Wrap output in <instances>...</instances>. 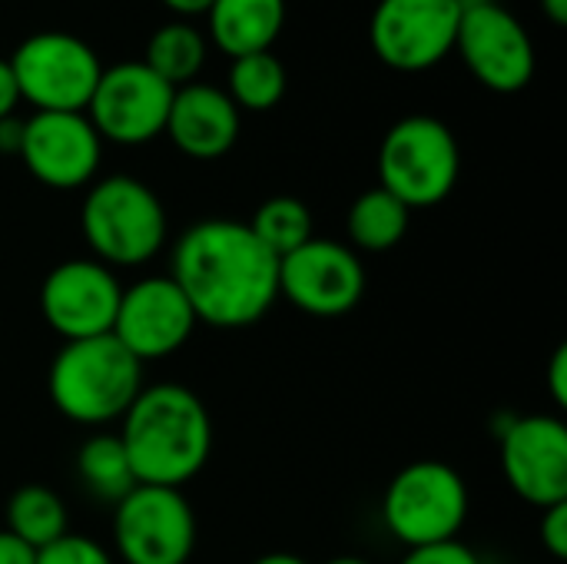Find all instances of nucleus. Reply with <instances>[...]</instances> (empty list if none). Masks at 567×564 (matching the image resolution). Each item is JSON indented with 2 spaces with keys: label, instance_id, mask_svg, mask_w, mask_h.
I'll list each match as a JSON object with an SVG mask.
<instances>
[{
  "label": "nucleus",
  "instance_id": "obj_1",
  "mask_svg": "<svg viewBox=\"0 0 567 564\" xmlns=\"http://www.w3.org/2000/svg\"><path fill=\"white\" fill-rule=\"evenodd\" d=\"M166 276L213 329H249L279 299V259L239 219L193 223L173 243Z\"/></svg>",
  "mask_w": 567,
  "mask_h": 564
},
{
  "label": "nucleus",
  "instance_id": "obj_2",
  "mask_svg": "<svg viewBox=\"0 0 567 564\" xmlns=\"http://www.w3.org/2000/svg\"><path fill=\"white\" fill-rule=\"evenodd\" d=\"M116 435L140 485L183 489L213 455L209 409L179 382L143 386L120 419Z\"/></svg>",
  "mask_w": 567,
  "mask_h": 564
},
{
  "label": "nucleus",
  "instance_id": "obj_3",
  "mask_svg": "<svg viewBox=\"0 0 567 564\" xmlns=\"http://www.w3.org/2000/svg\"><path fill=\"white\" fill-rule=\"evenodd\" d=\"M140 389L143 366L113 336L63 342L47 376L53 409L63 419L90 429L120 422Z\"/></svg>",
  "mask_w": 567,
  "mask_h": 564
},
{
  "label": "nucleus",
  "instance_id": "obj_4",
  "mask_svg": "<svg viewBox=\"0 0 567 564\" xmlns=\"http://www.w3.org/2000/svg\"><path fill=\"white\" fill-rule=\"evenodd\" d=\"M80 229L93 259L116 269L153 263L169 236L163 199L133 176H106L80 206Z\"/></svg>",
  "mask_w": 567,
  "mask_h": 564
},
{
  "label": "nucleus",
  "instance_id": "obj_5",
  "mask_svg": "<svg viewBox=\"0 0 567 564\" xmlns=\"http://www.w3.org/2000/svg\"><path fill=\"white\" fill-rule=\"evenodd\" d=\"M468 482L449 462L422 459L392 475L382 495V522L405 548L452 542L468 522Z\"/></svg>",
  "mask_w": 567,
  "mask_h": 564
},
{
  "label": "nucleus",
  "instance_id": "obj_6",
  "mask_svg": "<svg viewBox=\"0 0 567 564\" xmlns=\"http://www.w3.org/2000/svg\"><path fill=\"white\" fill-rule=\"evenodd\" d=\"M462 153L455 133L435 116L399 120L379 146V186L409 209L439 206L458 183Z\"/></svg>",
  "mask_w": 567,
  "mask_h": 564
},
{
  "label": "nucleus",
  "instance_id": "obj_7",
  "mask_svg": "<svg viewBox=\"0 0 567 564\" xmlns=\"http://www.w3.org/2000/svg\"><path fill=\"white\" fill-rule=\"evenodd\" d=\"M199 525L183 489L136 485L113 505V545L123 564H189Z\"/></svg>",
  "mask_w": 567,
  "mask_h": 564
},
{
  "label": "nucleus",
  "instance_id": "obj_8",
  "mask_svg": "<svg viewBox=\"0 0 567 564\" xmlns=\"http://www.w3.org/2000/svg\"><path fill=\"white\" fill-rule=\"evenodd\" d=\"M10 70L20 100H30L37 113H83L103 73L90 43L56 30L27 37Z\"/></svg>",
  "mask_w": 567,
  "mask_h": 564
},
{
  "label": "nucleus",
  "instance_id": "obj_9",
  "mask_svg": "<svg viewBox=\"0 0 567 564\" xmlns=\"http://www.w3.org/2000/svg\"><path fill=\"white\" fill-rule=\"evenodd\" d=\"M279 296L306 316H346L365 296L362 256L349 243L312 236L279 259Z\"/></svg>",
  "mask_w": 567,
  "mask_h": 564
},
{
  "label": "nucleus",
  "instance_id": "obj_10",
  "mask_svg": "<svg viewBox=\"0 0 567 564\" xmlns=\"http://www.w3.org/2000/svg\"><path fill=\"white\" fill-rule=\"evenodd\" d=\"M498 459L522 502L542 512L567 502V425L558 416H508L498 429Z\"/></svg>",
  "mask_w": 567,
  "mask_h": 564
},
{
  "label": "nucleus",
  "instance_id": "obj_11",
  "mask_svg": "<svg viewBox=\"0 0 567 564\" xmlns=\"http://www.w3.org/2000/svg\"><path fill=\"white\" fill-rule=\"evenodd\" d=\"M173 86L159 80L143 60L116 63L100 73V83L86 103L90 123L100 140L120 146H140L166 130Z\"/></svg>",
  "mask_w": 567,
  "mask_h": 564
},
{
  "label": "nucleus",
  "instance_id": "obj_12",
  "mask_svg": "<svg viewBox=\"0 0 567 564\" xmlns=\"http://www.w3.org/2000/svg\"><path fill=\"white\" fill-rule=\"evenodd\" d=\"M458 23V0H379L369 40L382 63L402 73H419L455 50Z\"/></svg>",
  "mask_w": 567,
  "mask_h": 564
},
{
  "label": "nucleus",
  "instance_id": "obj_13",
  "mask_svg": "<svg viewBox=\"0 0 567 564\" xmlns=\"http://www.w3.org/2000/svg\"><path fill=\"white\" fill-rule=\"evenodd\" d=\"M196 329V312L169 276H143L123 286L113 339L140 362H159L179 352Z\"/></svg>",
  "mask_w": 567,
  "mask_h": 564
},
{
  "label": "nucleus",
  "instance_id": "obj_14",
  "mask_svg": "<svg viewBox=\"0 0 567 564\" xmlns=\"http://www.w3.org/2000/svg\"><path fill=\"white\" fill-rule=\"evenodd\" d=\"M120 296L123 283L110 266L93 256L66 259L47 273L40 286V312L63 342L110 336Z\"/></svg>",
  "mask_w": 567,
  "mask_h": 564
},
{
  "label": "nucleus",
  "instance_id": "obj_15",
  "mask_svg": "<svg viewBox=\"0 0 567 564\" xmlns=\"http://www.w3.org/2000/svg\"><path fill=\"white\" fill-rule=\"evenodd\" d=\"M455 47L478 83L498 93H518L535 73V47L528 30L495 0L462 10Z\"/></svg>",
  "mask_w": 567,
  "mask_h": 564
},
{
  "label": "nucleus",
  "instance_id": "obj_16",
  "mask_svg": "<svg viewBox=\"0 0 567 564\" xmlns=\"http://www.w3.org/2000/svg\"><path fill=\"white\" fill-rule=\"evenodd\" d=\"M17 156L37 183L50 189H76L96 176L103 140L83 113H33L23 120Z\"/></svg>",
  "mask_w": 567,
  "mask_h": 564
},
{
  "label": "nucleus",
  "instance_id": "obj_17",
  "mask_svg": "<svg viewBox=\"0 0 567 564\" xmlns=\"http://www.w3.org/2000/svg\"><path fill=\"white\" fill-rule=\"evenodd\" d=\"M163 133L193 160H219L239 140V106L209 83L176 86Z\"/></svg>",
  "mask_w": 567,
  "mask_h": 564
},
{
  "label": "nucleus",
  "instance_id": "obj_18",
  "mask_svg": "<svg viewBox=\"0 0 567 564\" xmlns=\"http://www.w3.org/2000/svg\"><path fill=\"white\" fill-rule=\"evenodd\" d=\"M206 13L213 43L236 60L276 43L286 23V0H213Z\"/></svg>",
  "mask_w": 567,
  "mask_h": 564
},
{
  "label": "nucleus",
  "instance_id": "obj_19",
  "mask_svg": "<svg viewBox=\"0 0 567 564\" xmlns=\"http://www.w3.org/2000/svg\"><path fill=\"white\" fill-rule=\"evenodd\" d=\"M412 223V209L389 189H365L346 213V236L355 253H389L395 249Z\"/></svg>",
  "mask_w": 567,
  "mask_h": 564
},
{
  "label": "nucleus",
  "instance_id": "obj_20",
  "mask_svg": "<svg viewBox=\"0 0 567 564\" xmlns=\"http://www.w3.org/2000/svg\"><path fill=\"white\" fill-rule=\"evenodd\" d=\"M7 519V532L17 535L23 545H30L33 552L53 545L56 539H63L70 532V515L63 499L47 489V485H20L3 509Z\"/></svg>",
  "mask_w": 567,
  "mask_h": 564
},
{
  "label": "nucleus",
  "instance_id": "obj_21",
  "mask_svg": "<svg viewBox=\"0 0 567 564\" xmlns=\"http://www.w3.org/2000/svg\"><path fill=\"white\" fill-rule=\"evenodd\" d=\"M76 475L93 499L110 502V505H116L140 485L133 475V465L123 452V442L113 432H96L80 445Z\"/></svg>",
  "mask_w": 567,
  "mask_h": 564
},
{
  "label": "nucleus",
  "instance_id": "obj_22",
  "mask_svg": "<svg viewBox=\"0 0 567 564\" xmlns=\"http://www.w3.org/2000/svg\"><path fill=\"white\" fill-rule=\"evenodd\" d=\"M206 60V40L196 27L189 23H166L159 27L153 37H150V47H146V66L166 80L173 90L176 86H186L193 83V76L199 73Z\"/></svg>",
  "mask_w": 567,
  "mask_h": 564
},
{
  "label": "nucleus",
  "instance_id": "obj_23",
  "mask_svg": "<svg viewBox=\"0 0 567 564\" xmlns=\"http://www.w3.org/2000/svg\"><path fill=\"white\" fill-rule=\"evenodd\" d=\"M252 229V236L276 256H289L292 249H299L302 243L312 239V213L302 199L296 196H272L266 199L252 219L246 223Z\"/></svg>",
  "mask_w": 567,
  "mask_h": 564
},
{
  "label": "nucleus",
  "instance_id": "obj_24",
  "mask_svg": "<svg viewBox=\"0 0 567 564\" xmlns=\"http://www.w3.org/2000/svg\"><path fill=\"white\" fill-rule=\"evenodd\" d=\"M286 93V70L279 63V57H272V50L262 53H246L233 60L229 70V100L239 110H272Z\"/></svg>",
  "mask_w": 567,
  "mask_h": 564
},
{
  "label": "nucleus",
  "instance_id": "obj_25",
  "mask_svg": "<svg viewBox=\"0 0 567 564\" xmlns=\"http://www.w3.org/2000/svg\"><path fill=\"white\" fill-rule=\"evenodd\" d=\"M37 564H116V562H113V555H110L100 542H93V539H86V535H73V532H66L63 539H56L53 545H47V548H40V552H37Z\"/></svg>",
  "mask_w": 567,
  "mask_h": 564
},
{
  "label": "nucleus",
  "instance_id": "obj_26",
  "mask_svg": "<svg viewBox=\"0 0 567 564\" xmlns=\"http://www.w3.org/2000/svg\"><path fill=\"white\" fill-rule=\"evenodd\" d=\"M399 564H485L462 539L452 542H435V545H422V548H409L405 558Z\"/></svg>",
  "mask_w": 567,
  "mask_h": 564
},
{
  "label": "nucleus",
  "instance_id": "obj_27",
  "mask_svg": "<svg viewBox=\"0 0 567 564\" xmlns=\"http://www.w3.org/2000/svg\"><path fill=\"white\" fill-rule=\"evenodd\" d=\"M542 545L555 562L567 558V502L545 509V515H542Z\"/></svg>",
  "mask_w": 567,
  "mask_h": 564
},
{
  "label": "nucleus",
  "instance_id": "obj_28",
  "mask_svg": "<svg viewBox=\"0 0 567 564\" xmlns=\"http://www.w3.org/2000/svg\"><path fill=\"white\" fill-rule=\"evenodd\" d=\"M548 392L555 399L558 409L567 406V346H558L555 359H551V369H548Z\"/></svg>",
  "mask_w": 567,
  "mask_h": 564
},
{
  "label": "nucleus",
  "instance_id": "obj_29",
  "mask_svg": "<svg viewBox=\"0 0 567 564\" xmlns=\"http://www.w3.org/2000/svg\"><path fill=\"white\" fill-rule=\"evenodd\" d=\"M0 564H37V552L7 529H0Z\"/></svg>",
  "mask_w": 567,
  "mask_h": 564
},
{
  "label": "nucleus",
  "instance_id": "obj_30",
  "mask_svg": "<svg viewBox=\"0 0 567 564\" xmlns=\"http://www.w3.org/2000/svg\"><path fill=\"white\" fill-rule=\"evenodd\" d=\"M17 103H20V90H17L10 60H0V120L3 116H13V106Z\"/></svg>",
  "mask_w": 567,
  "mask_h": 564
},
{
  "label": "nucleus",
  "instance_id": "obj_31",
  "mask_svg": "<svg viewBox=\"0 0 567 564\" xmlns=\"http://www.w3.org/2000/svg\"><path fill=\"white\" fill-rule=\"evenodd\" d=\"M20 140H23V120L3 116L0 120V153H20Z\"/></svg>",
  "mask_w": 567,
  "mask_h": 564
},
{
  "label": "nucleus",
  "instance_id": "obj_32",
  "mask_svg": "<svg viewBox=\"0 0 567 564\" xmlns=\"http://www.w3.org/2000/svg\"><path fill=\"white\" fill-rule=\"evenodd\" d=\"M163 3L176 13H203V10H209L213 0H163Z\"/></svg>",
  "mask_w": 567,
  "mask_h": 564
},
{
  "label": "nucleus",
  "instance_id": "obj_33",
  "mask_svg": "<svg viewBox=\"0 0 567 564\" xmlns=\"http://www.w3.org/2000/svg\"><path fill=\"white\" fill-rule=\"evenodd\" d=\"M542 7H545V13L551 17V23H567V0H542Z\"/></svg>",
  "mask_w": 567,
  "mask_h": 564
},
{
  "label": "nucleus",
  "instance_id": "obj_34",
  "mask_svg": "<svg viewBox=\"0 0 567 564\" xmlns=\"http://www.w3.org/2000/svg\"><path fill=\"white\" fill-rule=\"evenodd\" d=\"M249 564H309L306 558H299V555H289V552H272V555H262V558H256V562Z\"/></svg>",
  "mask_w": 567,
  "mask_h": 564
},
{
  "label": "nucleus",
  "instance_id": "obj_35",
  "mask_svg": "<svg viewBox=\"0 0 567 564\" xmlns=\"http://www.w3.org/2000/svg\"><path fill=\"white\" fill-rule=\"evenodd\" d=\"M326 564H375V562H369V558H362V555H339V558H329Z\"/></svg>",
  "mask_w": 567,
  "mask_h": 564
}]
</instances>
